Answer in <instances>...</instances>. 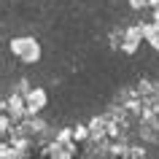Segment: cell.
I'll list each match as a JSON object with an SVG mask.
<instances>
[{"mask_svg":"<svg viewBox=\"0 0 159 159\" xmlns=\"http://www.w3.org/2000/svg\"><path fill=\"white\" fill-rule=\"evenodd\" d=\"M46 159H73L75 157V140L70 138V132H62L57 140L46 146Z\"/></svg>","mask_w":159,"mask_h":159,"instance_id":"2","label":"cell"},{"mask_svg":"<svg viewBox=\"0 0 159 159\" xmlns=\"http://www.w3.org/2000/svg\"><path fill=\"white\" fill-rule=\"evenodd\" d=\"M138 132H140L143 143H157L159 140V113H143V119L138 121Z\"/></svg>","mask_w":159,"mask_h":159,"instance_id":"3","label":"cell"},{"mask_svg":"<svg viewBox=\"0 0 159 159\" xmlns=\"http://www.w3.org/2000/svg\"><path fill=\"white\" fill-rule=\"evenodd\" d=\"M11 54L19 59V62H25V65H35L38 59H41V43L30 38V35H22V38H14L11 41Z\"/></svg>","mask_w":159,"mask_h":159,"instance_id":"1","label":"cell"},{"mask_svg":"<svg viewBox=\"0 0 159 159\" xmlns=\"http://www.w3.org/2000/svg\"><path fill=\"white\" fill-rule=\"evenodd\" d=\"M46 102H49V97H46V92H43L41 86H35L33 92L27 94V113L30 116H38L43 108H46Z\"/></svg>","mask_w":159,"mask_h":159,"instance_id":"4","label":"cell"}]
</instances>
